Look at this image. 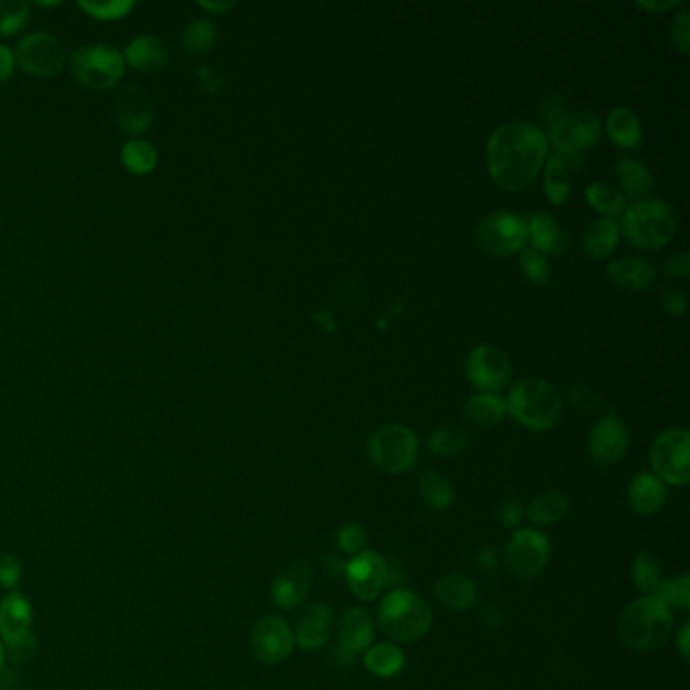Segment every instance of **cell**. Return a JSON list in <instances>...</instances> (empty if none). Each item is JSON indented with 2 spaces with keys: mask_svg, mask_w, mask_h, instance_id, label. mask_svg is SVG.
Here are the masks:
<instances>
[{
  "mask_svg": "<svg viewBox=\"0 0 690 690\" xmlns=\"http://www.w3.org/2000/svg\"><path fill=\"white\" fill-rule=\"evenodd\" d=\"M551 561V543L537 529L514 531L504 549L506 569L519 579L539 577Z\"/></svg>",
  "mask_w": 690,
  "mask_h": 690,
  "instance_id": "cell-12",
  "label": "cell"
},
{
  "mask_svg": "<svg viewBox=\"0 0 690 690\" xmlns=\"http://www.w3.org/2000/svg\"><path fill=\"white\" fill-rule=\"evenodd\" d=\"M15 65H17V61H15L13 49L7 45H0V83L7 81L13 75Z\"/></svg>",
  "mask_w": 690,
  "mask_h": 690,
  "instance_id": "cell-53",
  "label": "cell"
},
{
  "mask_svg": "<svg viewBox=\"0 0 690 690\" xmlns=\"http://www.w3.org/2000/svg\"><path fill=\"white\" fill-rule=\"evenodd\" d=\"M628 502L642 516L656 514L666 502V486L654 474H638L628 486Z\"/></svg>",
  "mask_w": 690,
  "mask_h": 690,
  "instance_id": "cell-25",
  "label": "cell"
},
{
  "mask_svg": "<svg viewBox=\"0 0 690 690\" xmlns=\"http://www.w3.org/2000/svg\"><path fill=\"white\" fill-rule=\"evenodd\" d=\"M601 136V122L591 112H567L559 122L549 128L551 146L555 156L565 162L569 170H583L585 150L595 146Z\"/></svg>",
  "mask_w": 690,
  "mask_h": 690,
  "instance_id": "cell-6",
  "label": "cell"
},
{
  "mask_svg": "<svg viewBox=\"0 0 690 690\" xmlns=\"http://www.w3.org/2000/svg\"><path fill=\"white\" fill-rule=\"evenodd\" d=\"M610 138L622 148H636L642 142V126L638 116L628 108H614L608 116Z\"/></svg>",
  "mask_w": 690,
  "mask_h": 690,
  "instance_id": "cell-32",
  "label": "cell"
},
{
  "mask_svg": "<svg viewBox=\"0 0 690 690\" xmlns=\"http://www.w3.org/2000/svg\"><path fill=\"white\" fill-rule=\"evenodd\" d=\"M33 610L31 603L19 591H11L0 601V638H3L5 654L13 662L29 660L37 650V638L31 632Z\"/></svg>",
  "mask_w": 690,
  "mask_h": 690,
  "instance_id": "cell-9",
  "label": "cell"
},
{
  "mask_svg": "<svg viewBox=\"0 0 690 690\" xmlns=\"http://www.w3.org/2000/svg\"><path fill=\"white\" fill-rule=\"evenodd\" d=\"M37 5H39V7H45V9H53V7H59L61 3H59V0H53V3H43V0H39Z\"/></svg>",
  "mask_w": 690,
  "mask_h": 690,
  "instance_id": "cell-60",
  "label": "cell"
},
{
  "mask_svg": "<svg viewBox=\"0 0 690 690\" xmlns=\"http://www.w3.org/2000/svg\"><path fill=\"white\" fill-rule=\"evenodd\" d=\"M466 375L480 393H496L508 383L510 359L492 344H480L466 361Z\"/></svg>",
  "mask_w": 690,
  "mask_h": 690,
  "instance_id": "cell-18",
  "label": "cell"
},
{
  "mask_svg": "<svg viewBox=\"0 0 690 690\" xmlns=\"http://www.w3.org/2000/svg\"><path fill=\"white\" fill-rule=\"evenodd\" d=\"M504 403L506 413L533 431L555 427L563 413L561 393L553 383L539 377L516 381Z\"/></svg>",
  "mask_w": 690,
  "mask_h": 690,
  "instance_id": "cell-3",
  "label": "cell"
},
{
  "mask_svg": "<svg viewBox=\"0 0 690 690\" xmlns=\"http://www.w3.org/2000/svg\"><path fill=\"white\" fill-rule=\"evenodd\" d=\"M476 565L486 573H494L498 569V557L490 547H484L476 557Z\"/></svg>",
  "mask_w": 690,
  "mask_h": 690,
  "instance_id": "cell-55",
  "label": "cell"
},
{
  "mask_svg": "<svg viewBox=\"0 0 690 690\" xmlns=\"http://www.w3.org/2000/svg\"><path fill=\"white\" fill-rule=\"evenodd\" d=\"M5 658H7V654H5V646H3V642H0V668H3Z\"/></svg>",
  "mask_w": 690,
  "mask_h": 690,
  "instance_id": "cell-61",
  "label": "cell"
},
{
  "mask_svg": "<svg viewBox=\"0 0 690 690\" xmlns=\"http://www.w3.org/2000/svg\"><path fill=\"white\" fill-rule=\"evenodd\" d=\"M181 43H183V49L189 53V55H205L209 53L215 43H217V27L211 19L207 17H201V19H193L183 35H181Z\"/></svg>",
  "mask_w": 690,
  "mask_h": 690,
  "instance_id": "cell-34",
  "label": "cell"
},
{
  "mask_svg": "<svg viewBox=\"0 0 690 690\" xmlns=\"http://www.w3.org/2000/svg\"><path fill=\"white\" fill-rule=\"evenodd\" d=\"M21 577H23V569H21L19 559L11 553L0 555V587L15 591V587L21 583Z\"/></svg>",
  "mask_w": 690,
  "mask_h": 690,
  "instance_id": "cell-46",
  "label": "cell"
},
{
  "mask_svg": "<svg viewBox=\"0 0 690 690\" xmlns=\"http://www.w3.org/2000/svg\"><path fill=\"white\" fill-rule=\"evenodd\" d=\"M523 516H525V508H523L519 498H506L498 508V519L508 529L519 527L523 521Z\"/></svg>",
  "mask_w": 690,
  "mask_h": 690,
  "instance_id": "cell-48",
  "label": "cell"
},
{
  "mask_svg": "<svg viewBox=\"0 0 690 690\" xmlns=\"http://www.w3.org/2000/svg\"><path fill=\"white\" fill-rule=\"evenodd\" d=\"M549 148L547 134L527 122L512 120L494 130L486 146L488 170L504 191H523L539 175Z\"/></svg>",
  "mask_w": 690,
  "mask_h": 690,
  "instance_id": "cell-1",
  "label": "cell"
},
{
  "mask_svg": "<svg viewBox=\"0 0 690 690\" xmlns=\"http://www.w3.org/2000/svg\"><path fill=\"white\" fill-rule=\"evenodd\" d=\"M466 444V434L456 425L438 427L427 438V450L438 458H456L466 448Z\"/></svg>",
  "mask_w": 690,
  "mask_h": 690,
  "instance_id": "cell-37",
  "label": "cell"
},
{
  "mask_svg": "<svg viewBox=\"0 0 690 690\" xmlns=\"http://www.w3.org/2000/svg\"><path fill=\"white\" fill-rule=\"evenodd\" d=\"M567 104H565V98L561 94H547L543 96V102H541V118L545 120L547 128H551L555 122H559L565 114H567Z\"/></svg>",
  "mask_w": 690,
  "mask_h": 690,
  "instance_id": "cell-47",
  "label": "cell"
},
{
  "mask_svg": "<svg viewBox=\"0 0 690 690\" xmlns=\"http://www.w3.org/2000/svg\"><path fill=\"white\" fill-rule=\"evenodd\" d=\"M29 23V5L25 0H0V35L11 37Z\"/></svg>",
  "mask_w": 690,
  "mask_h": 690,
  "instance_id": "cell-42",
  "label": "cell"
},
{
  "mask_svg": "<svg viewBox=\"0 0 690 690\" xmlns=\"http://www.w3.org/2000/svg\"><path fill=\"white\" fill-rule=\"evenodd\" d=\"M632 579L634 585L644 593V595H654L660 587L662 579V565L654 553L642 551L636 555L632 563Z\"/></svg>",
  "mask_w": 690,
  "mask_h": 690,
  "instance_id": "cell-38",
  "label": "cell"
},
{
  "mask_svg": "<svg viewBox=\"0 0 690 690\" xmlns=\"http://www.w3.org/2000/svg\"><path fill=\"white\" fill-rule=\"evenodd\" d=\"M616 172H618V179L622 185L620 191L624 193L626 199H630L634 203L644 201L656 187L652 170L636 158H622L616 166Z\"/></svg>",
  "mask_w": 690,
  "mask_h": 690,
  "instance_id": "cell-26",
  "label": "cell"
},
{
  "mask_svg": "<svg viewBox=\"0 0 690 690\" xmlns=\"http://www.w3.org/2000/svg\"><path fill=\"white\" fill-rule=\"evenodd\" d=\"M197 79H199V85L203 88V92H207L209 96H217L225 85L223 75L211 65H201L197 69Z\"/></svg>",
  "mask_w": 690,
  "mask_h": 690,
  "instance_id": "cell-50",
  "label": "cell"
},
{
  "mask_svg": "<svg viewBox=\"0 0 690 690\" xmlns=\"http://www.w3.org/2000/svg\"><path fill=\"white\" fill-rule=\"evenodd\" d=\"M69 69L71 75L88 88L110 90L124 77L126 59L108 43H90L73 51Z\"/></svg>",
  "mask_w": 690,
  "mask_h": 690,
  "instance_id": "cell-7",
  "label": "cell"
},
{
  "mask_svg": "<svg viewBox=\"0 0 690 690\" xmlns=\"http://www.w3.org/2000/svg\"><path fill=\"white\" fill-rule=\"evenodd\" d=\"M676 646H678V652L684 660H688V654H690V624H684L680 634H678V640H676Z\"/></svg>",
  "mask_w": 690,
  "mask_h": 690,
  "instance_id": "cell-58",
  "label": "cell"
},
{
  "mask_svg": "<svg viewBox=\"0 0 690 690\" xmlns=\"http://www.w3.org/2000/svg\"><path fill=\"white\" fill-rule=\"evenodd\" d=\"M377 624L391 640L411 644L429 632L431 612L419 595L407 589H393L381 601Z\"/></svg>",
  "mask_w": 690,
  "mask_h": 690,
  "instance_id": "cell-4",
  "label": "cell"
},
{
  "mask_svg": "<svg viewBox=\"0 0 690 690\" xmlns=\"http://www.w3.org/2000/svg\"><path fill=\"white\" fill-rule=\"evenodd\" d=\"M569 512V498L561 490H547L533 498L527 508L529 521L537 527H549L559 523Z\"/></svg>",
  "mask_w": 690,
  "mask_h": 690,
  "instance_id": "cell-29",
  "label": "cell"
},
{
  "mask_svg": "<svg viewBox=\"0 0 690 690\" xmlns=\"http://www.w3.org/2000/svg\"><path fill=\"white\" fill-rule=\"evenodd\" d=\"M124 59L140 71H162L170 61V51L160 37L138 35L126 45Z\"/></svg>",
  "mask_w": 690,
  "mask_h": 690,
  "instance_id": "cell-22",
  "label": "cell"
},
{
  "mask_svg": "<svg viewBox=\"0 0 690 690\" xmlns=\"http://www.w3.org/2000/svg\"><path fill=\"white\" fill-rule=\"evenodd\" d=\"M608 276L628 292H642L654 282L656 272L654 266L646 262L644 257L624 255L610 264Z\"/></svg>",
  "mask_w": 690,
  "mask_h": 690,
  "instance_id": "cell-24",
  "label": "cell"
},
{
  "mask_svg": "<svg viewBox=\"0 0 690 690\" xmlns=\"http://www.w3.org/2000/svg\"><path fill=\"white\" fill-rule=\"evenodd\" d=\"M344 581L361 601H375L391 581L389 565L375 551H361L344 563Z\"/></svg>",
  "mask_w": 690,
  "mask_h": 690,
  "instance_id": "cell-14",
  "label": "cell"
},
{
  "mask_svg": "<svg viewBox=\"0 0 690 690\" xmlns=\"http://www.w3.org/2000/svg\"><path fill=\"white\" fill-rule=\"evenodd\" d=\"M365 666L377 678H393L405 668V654L397 644H377L365 652Z\"/></svg>",
  "mask_w": 690,
  "mask_h": 690,
  "instance_id": "cell-30",
  "label": "cell"
},
{
  "mask_svg": "<svg viewBox=\"0 0 690 690\" xmlns=\"http://www.w3.org/2000/svg\"><path fill=\"white\" fill-rule=\"evenodd\" d=\"M375 638V624L367 610L349 608L338 622V648L334 660L342 666H349L357 656L365 654Z\"/></svg>",
  "mask_w": 690,
  "mask_h": 690,
  "instance_id": "cell-17",
  "label": "cell"
},
{
  "mask_svg": "<svg viewBox=\"0 0 690 690\" xmlns=\"http://www.w3.org/2000/svg\"><path fill=\"white\" fill-rule=\"evenodd\" d=\"M338 549L344 553V555H359L365 547V541H367V533L363 531L361 525H344L340 531H338Z\"/></svg>",
  "mask_w": 690,
  "mask_h": 690,
  "instance_id": "cell-44",
  "label": "cell"
},
{
  "mask_svg": "<svg viewBox=\"0 0 690 690\" xmlns=\"http://www.w3.org/2000/svg\"><path fill=\"white\" fill-rule=\"evenodd\" d=\"M670 41L680 51L686 53L690 45V15L688 11H678L670 23Z\"/></svg>",
  "mask_w": 690,
  "mask_h": 690,
  "instance_id": "cell-45",
  "label": "cell"
},
{
  "mask_svg": "<svg viewBox=\"0 0 690 690\" xmlns=\"http://www.w3.org/2000/svg\"><path fill=\"white\" fill-rule=\"evenodd\" d=\"M654 476L662 484L684 486L690 480V434L684 427L662 431L650 450Z\"/></svg>",
  "mask_w": 690,
  "mask_h": 690,
  "instance_id": "cell-10",
  "label": "cell"
},
{
  "mask_svg": "<svg viewBox=\"0 0 690 690\" xmlns=\"http://www.w3.org/2000/svg\"><path fill=\"white\" fill-rule=\"evenodd\" d=\"M620 241V225L616 219L593 221L583 233V249L591 260H606Z\"/></svg>",
  "mask_w": 690,
  "mask_h": 690,
  "instance_id": "cell-28",
  "label": "cell"
},
{
  "mask_svg": "<svg viewBox=\"0 0 690 690\" xmlns=\"http://www.w3.org/2000/svg\"><path fill=\"white\" fill-rule=\"evenodd\" d=\"M521 268H523L525 276L533 284L543 286V284H547L551 280V266H549V262L545 260L543 253H539L533 247L523 249V253H521Z\"/></svg>",
  "mask_w": 690,
  "mask_h": 690,
  "instance_id": "cell-43",
  "label": "cell"
},
{
  "mask_svg": "<svg viewBox=\"0 0 690 690\" xmlns=\"http://www.w3.org/2000/svg\"><path fill=\"white\" fill-rule=\"evenodd\" d=\"M77 7L92 19L118 21L134 9V0H79Z\"/></svg>",
  "mask_w": 690,
  "mask_h": 690,
  "instance_id": "cell-41",
  "label": "cell"
},
{
  "mask_svg": "<svg viewBox=\"0 0 690 690\" xmlns=\"http://www.w3.org/2000/svg\"><path fill=\"white\" fill-rule=\"evenodd\" d=\"M367 454L381 472L403 474L419 456V440L407 425L387 423L371 434Z\"/></svg>",
  "mask_w": 690,
  "mask_h": 690,
  "instance_id": "cell-8",
  "label": "cell"
},
{
  "mask_svg": "<svg viewBox=\"0 0 690 690\" xmlns=\"http://www.w3.org/2000/svg\"><path fill=\"white\" fill-rule=\"evenodd\" d=\"M527 225H529V237L533 241V249H537L539 253L561 255L569 249V235L557 223L553 215L545 211L533 213Z\"/></svg>",
  "mask_w": 690,
  "mask_h": 690,
  "instance_id": "cell-23",
  "label": "cell"
},
{
  "mask_svg": "<svg viewBox=\"0 0 690 690\" xmlns=\"http://www.w3.org/2000/svg\"><path fill=\"white\" fill-rule=\"evenodd\" d=\"M114 116L120 130L126 134L146 132L154 120L150 96L142 88H138V85H128L116 98Z\"/></svg>",
  "mask_w": 690,
  "mask_h": 690,
  "instance_id": "cell-19",
  "label": "cell"
},
{
  "mask_svg": "<svg viewBox=\"0 0 690 690\" xmlns=\"http://www.w3.org/2000/svg\"><path fill=\"white\" fill-rule=\"evenodd\" d=\"M545 191H547L551 203H555V205L565 203L571 195V170L557 156H551L547 160Z\"/></svg>",
  "mask_w": 690,
  "mask_h": 690,
  "instance_id": "cell-39",
  "label": "cell"
},
{
  "mask_svg": "<svg viewBox=\"0 0 690 690\" xmlns=\"http://www.w3.org/2000/svg\"><path fill=\"white\" fill-rule=\"evenodd\" d=\"M664 272L670 278H686L690 272V255L686 251H682V253L668 257L666 264H664Z\"/></svg>",
  "mask_w": 690,
  "mask_h": 690,
  "instance_id": "cell-51",
  "label": "cell"
},
{
  "mask_svg": "<svg viewBox=\"0 0 690 690\" xmlns=\"http://www.w3.org/2000/svg\"><path fill=\"white\" fill-rule=\"evenodd\" d=\"M676 5H678V0H662V3H660V0H658V3H656V0H638V7L654 11V13H664V11H668V9L676 7Z\"/></svg>",
  "mask_w": 690,
  "mask_h": 690,
  "instance_id": "cell-57",
  "label": "cell"
},
{
  "mask_svg": "<svg viewBox=\"0 0 690 690\" xmlns=\"http://www.w3.org/2000/svg\"><path fill=\"white\" fill-rule=\"evenodd\" d=\"M480 620H482L484 626H488V628H500L504 616H502V612H500L498 606H484V608L480 610Z\"/></svg>",
  "mask_w": 690,
  "mask_h": 690,
  "instance_id": "cell-56",
  "label": "cell"
},
{
  "mask_svg": "<svg viewBox=\"0 0 690 690\" xmlns=\"http://www.w3.org/2000/svg\"><path fill=\"white\" fill-rule=\"evenodd\" d=\"M314 320H316L320 326H324L326 330H334V320H332L330 310H322V312H318V314L314 316Z\"/></svg>",
  "mask_w": 690,
  "mask_h": 690,
  "instance_id": "cell-59",
  "label": "cell"
},
{
  "mask_svg": "<svg viewBox=\"0 0 690 690\" xmlns=\"http://www.w3.org/2000/svg\"><path fill=\"white\" fill-rule=\"evenodd\" d=\"M662 603H666V608L678 610V612H688L690 610V579L688 575H680L676 579L662 581L658 591L654 593Z\"/></svg>",
  "mask_w": 690,
  "mask_h": 690,
  "instance_id": "cell-40",
  "label": "cell"
},
{
  "mask_svg": "<svg viewBox=\"0 0 690 690\" xmlns=\"http://www.w3.org/2000/svg\"><path fill=\"white\" fill-rule=\"evenodd\" d=\"M662 308L670 316H682L686 310V294L682 290H666L662 296Z\"/></svg>",
  "mask_w": 690,
  "mask_h": 690,
  "instance_id": "cell-52",
  "label": "cell"
},
{
  "mask_svg": "<svg viewBox=\"0 0 690 690\" xmlns=\"http://www.w3.org/2000/svg\"><path fill=\"white\" fill-rule=\"evenodd\" d=\"M122 162L134 175H148L158 164V152L148 140L132 138L122 146Z\"/></svg>",
  "mask_w": 690,
  "mask_h": 690,
  "instance_id": "cell-36",
  "label": "cell"
},
{
  "mask_svg": "<svg viewBox=\"0 0 690 690\" xmlns=\"http://www.w3.org/2000/svg\"><path fill=\"white\" fill-rule=\"evenodd\" d=\"M419 494L423 502L434 510H446L454 502L452 482L438 472H423L419 476Z\"/></svg>",
  "mask_w": 690,
  "mask_h": 690,
  "instance_id": "cell-33",
  "label": "cell"
},
{
  "mask_svg": "<svg viewBox=\"0 0 690 690\" xmlns=\"http://www.w3.org/2000/svg\"><path fill=\"white\" fill-rule=\"evenodd\" d=\"M527 239V219L510 211L488 213L476 227V243L490 257H506L521 251Z\"/></svg>",
  "mask_w": 690,
  "mask_h": 690,
  "instance_id": "cell-11",
  "label": "cell"
},
{
  "mask_svg": "<svg viewBox=\"0 0 690 690\" xmlns=\"http://www.w3.org/2000/svg\"><path fill=\"white\" fill-rule=\"evenodd\" d=\"M672 632V612L656 595L634 599L618 620L620 642L634 652H654L662 648Z\"/></svg>",
  "mask_w": 690,
  "mask_h": 690,
  "instance_id": "cell-2",
  "label": "cell"
},
{
  "mask_svg": "<svg viewBox=\"0 0 690 690\" xmlns=\"http://www.w3.org/2000/svg\"><path fill=\"white\" fill-rule=\"evenodd\" d=\"M436 597L448 610L466 612L476 603L478 589L472 579L460 573H450L436 583Z\"/></svg>",
  "mask_w": 690,
  "mask_h": 690,
  "instance_id": "cell-27",
  "label": "cell"
},
{
  "mask_svg": "<svg viewBox=\"0 0 690 690\" xmlns=\"http://www.w3.org/2000/svg\"><path fill=\"white\" fill-rule=\"evenodd\" d=\"M569 399L577 409H583V411H593L601 405V397L597 395V391L591 389L589 385H581V383L573 385L569 389Z\"/></svg>",
  "mask_w": 690,
  "mask_h": 690,
  "instance_id": "cell-49",
  "label": "cell"
},
{
  "mask_svg": "<svg viewBox=\"0 0 690 690\" xmlns=\"http://www.w3.org/2000/svg\"><path fill=\"white\" fill-rule=\"evenodd\" d=\"M312 581V569L306 561L292 563L272 585V599L282 610H294L306 597Z\"/></svg>",
  "mask_w": 690,
  "mask_h": 690,
  "instance_id": "cell-20",
  "label": "cell"
},
{
  "mask_svg": "<svg viewBox=\"0 0 690 690\" xmlns=\"http://www.w3.org/2000/svg\"><path fill=\"white\" fill-rule=\"evenodd\" d=\"M630 446V431L616 411L603 415L589 431L587 450L597 466L618 464Z\"/></svg>",
  "mask_w": 690,
  "mask_h": 690,
  "instance_id": "cell-15",
  "label": "cell"
},
{
  "mask_svg": "<svg viewBox=\"0 0 690 690\" xmlns=\"http://www.w3.org/2000/svg\"><path fill=\"white\" fill-rule=\"evenodd\" d=\"M464 413L474 425L492 427L506 415V403L496 393H476L468 399Z\"/></svg>",
  "mask_w": 690,
  "mask_h": 690,
  "instance_id": "cell-31",
  "label": "cell"
},
{
  "mask_svg": "<svg viewBox=\"0 0 690 690\" xmlns=\"http://www.w3.org/2000/svg\"><path fill=\"white\" fill-rule=\"evenodd\" d=\"M332 612L326 603H312V606L298 620L294 642L304 650H318L330 638Z\"/></svg>",
  "mask_w": 690,
  "mask_h": 690,
  "instance_id": "cell-21",
  "label": "cell"
},
{
  "mask_svg": "<svg viewBox=\"0 0 690 690\" xmlns=\"http://www.w3.org/2000/svg\"><path fill=\"white\" fill-rule=\"evenodd\" d=\"M13 53H15V61L27 73L41 79L57 75L67 61L63 43L47 31H35L21 37Z\"/></svg>",
  "mask_w": 690,
  "mask_h": 690,
  "instance_id": "cell-13",
  "label": "cell"
},
{
  "mask_svg": "<svg viewBox=\"0 0 690 690\" xmlns=\"http://www.w3.org/2000/svg\"><path fill=\"white\" fill-rule=\"evenodd\" d=\"M197 5L203 11L213 13V15H225V13H229L231 9L237 7V3H229V0H213V3H211V0H199Z\"/></svg>",
  "mask_w": 690,
  "mask_h": 690,
  "instance_id": "cell-54",
  "label": "cell"
},
{
  "mask_svg": "<svg viewBox=\"0 0 690 690\" xmlns=\"http://www.w3.org/2000/svg\"><path fill=\"white\" fill-rule=\"evenodd\" d=\"M251 652L255 660L274 666L284 662L294 650V632L280 616H266L251 630Z\"/></svg>",
  "mask_w": 690,
  "mask_h": 690,
  "instance_id": "cell-16",
  "label": "cell"
},
{
  "mask_svg": "<svg viewBox=\"0 0 690 690\" xmlns=\"http://www.w3.org/2000/svg\"><path fill=\"white\" fill-rule=\"evenodd\" d=\"M622 229L626 237L642 249L664 247L678 229L672 205L658 199H644L624 209Z\"/></svg>",
  "mask_w": 690,
  "mask_h": 690,
  "instance_id": "cell-5",
  "label": "cell"
},
{
  "mask_svg": "<svg viewBox=\"0 0 690 690\" xmlns=\"http://www.w3.org/2000/svg\"><path fill=\"white\" fill-rule=\"evenodd\" d=\"M585 199H587V203L597 213L608 215V219L618 217L626 209L624 193L618 187L608 185V183H593V185H589L587 191H585Z\"/></svg>",
  "mask_w": 690,
  "mask_h": 690,
  "instance_id": "cell-35",
  "label": "cell"
}]
</instances>
